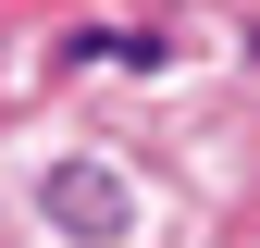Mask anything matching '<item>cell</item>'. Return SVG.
Wrapping results in <instances>:
<instances>
[{
  "mask_svg": "<svg viewBox=\"0 0 260 248\" xmlns=\"http://www.w3.org/2000/svg\"><path fill=\"white\" fill-rule=\"evenodd\" d=\"M38 199H50V224H62V236H87V248H112L124 224H137L124 174H100V162H50V174H38Z\"/></svg>",
  "mask_w": 260,
  "mask_h": 248,
  "instance_id": "cell-1",
  "label": "cell"
}]
</instances>
